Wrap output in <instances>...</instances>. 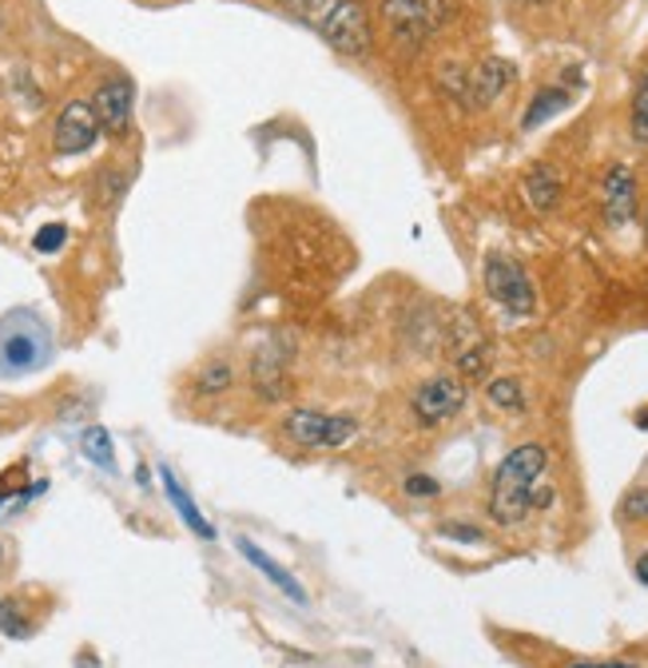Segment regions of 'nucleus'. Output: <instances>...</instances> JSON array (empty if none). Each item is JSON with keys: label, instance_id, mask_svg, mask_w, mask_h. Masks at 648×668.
Wrapping results in <instances>:
<instances>
[{"label": "nucleus", "instance_id": "nucleus-1", "mask_svg": "<svg viewBox=\"0 0 648 668\" xmlns=\"http://www.w3.org/2000/svg\"><path fill=\"white\" fill-rule=\"evenodd\" d=\"M549 469V449L541 442L509 449L501 466L493 469V486H489V518L498 526L513 529L533 513V489L541 486Z\"/></svg>", "mask_w": 648, "mask_h": 668}, {"label": "nucleus", "instance_id": "nucleus-2", "mask_svg": "<svg viewBox=\"0 0 648 668\" xmlns=\"http://www.w3.org/2000/svg\"><path fill=\"white\" fill-rule=\"evenodd\" d=\"M283 9L319 32L339 56H367L374 49L370 12L359 0H283Z\"/></svg>", "mask_w": 648, "mask_h": 668}, {"label": "nucleus", "instance_id": "nucleus-3", "mask_svg": "<svg viewBox=\"0 0 648 668\" xmlns=\"http://www.w3.org/2000/svg\"><path fill=\"white\" fill-rule=\"evenodd\" d=\"M52 359V330L36 310H9L0 319V379L36 374Z\"/></svg>", "mask_w": 648, "mask_h": 668}, {"label": "nucleus", "instance_id": "nucleus-4", "mask_svg": "<svg viewBox=\"0 0 648 668\" xmlns=\"http://www.w3.org/2000/svg\"><path fill=\"white\" fill-rule=\"evenodd\" d=\"M379 17L390 32V44L399 52H422L434 32L446 29L458 17L454 0H382Z\"/></svg>", "mask_w": 648, "mask_h": 668}, {"label": "nucleus", "instance_id": "nucleus-5", "mask_svg": "<svg viewBox=\"0 0 648 668\" xmlns=\"http://www.w3.org/2000/svg\"><path fill=\"white\" fill-rule=\"evenodd\" d=\"M442 342H446L449 359H454V374H458L466 386H469V382L489 379L493 347H489V335H486V327H481V319L474 315V310H469V307L449 310Z\"/></svg>", "mask_w": 648, "mask_h": 668}, {"label": "nucleus", "instance_id": "nucleus-6", "mask_svg": "<svg viewBox=\"0 0 648 668\" xmlns=\"http://www.w3.org/2000/svg\"><path fill=\"white\" fill-rule=\"evenodd\" d=\"M481 283H486L489 303H498L513 319H529L538 310V287L529 279V271L518 259H509L501 251H489L481 263Z\"/></svg>", "mask_w": 648, "mask_h": 668}, {"label": "nucleus", "instance_id": "nucleus-7", "mask_svg": "<svg viewBox=\"0 0 648 668\" xmlns=\"http://www.w3.org/2000/svg\"><path fill=\"white\" fill-rule=\"evenodd\" d=\"M290 359H295V347H290V339H283V335H270L267 342L255 347L247 367L255 399L267 402V406L290 399V390H295V382H290Z\"/></svg>", "mask_w": 648, "mask_h": 668}, {"label": "nucleus", "instance_id": "nucleus-8", "mask_svg": "<svg viewBox=\"0 0 648 668\" xmlns=\"http://www.w3.org/2000/svg\"><path fill=\"white\" fill-rule=\"evenodd\" d=\"M469 386L458 379V374H429L426 382L414 386L410 394V414L422 430H438L446 422H454L466 410Z\"/></svg>", "mask_w": 648, "mask_h": 668}, {"label": "nucleus", "instance_id": "nucleus-9", "mask_svg": "<svg viewBox=\"0 0 648 668\" xmlns=\"http://www.w3.org/2000/svg\"><path fill=\"white\" fill-rule=\"evenodd\" d=\"M283 434L302 449H342L347 442H354L359 422L347 414H322V410L295 406L283 418Z\"/></svg>", "mask_w": 648, "mask_h": 668}, {"label": "nucleus", "instance_id": "nucleus-10", "mask_svg": "<svg viewBox=\"0 0 648 668\" xmlns=\"http://www.w3.org/2000/svg\"><path fill=\"white\" fill-rule=\"evenodd\" d=\"M513 81H518L513 61H506V56H481L474 68H466V88H461L458 104L469 112H486L513 88Z\"/></svg>", "mask_w": 648, "mask_h": 668}, {"label": "nucleus", "instance_id": "nucleus-11", "mask_svg": "<svg viewBox=\"0 0 648 668\" xmlns=\"http://www.w3.org/2000/svg\"><path fill=\"white\" fill-rule=\"evenodd\" d=\"M100 120H96V108L92 100H72L64 104V112L56 116V128H52V144H56V156H84L92 144L100 140Z\"/></svg>", "mask_w": 648, "mask_h": 668}, {"label": "nucleus", "instance_id": "nucleus-12", "mask_svg": "<svg viewBox=\"0 0 648 668\" xmlns=\"http://www.w3.org/2000/svg\"><path fill=\"white\" fill-rule=\"evenodd\" d=\"M601 208H605L608 227H625V223L637 220L640 188L628 163H613V168L605 171V180H601Z\"/></svg>", "mask_w": 648, "mask_h": 668}, {"label": "nucleus", "instance_id": "nucleus-13", "mask_svg": "<svg viewBox=\"0 0 648 668\" xmlns=\"http://www.w3.org/2000/svg\"><path fill=\"white\" fill-rule=\"evenodd\" d=\"M131 104H136V84L128 76H111L96 88L92 96V108H96V120L108 136H124L131 128Z\"/></svg>", "mask_w": 648, "mask_h": 668}, {"label": "nucleus", "instance_id": "nucleus-14", "mask_svg": "<svg viewBox=\"0 0 648 668\" xmlns=\"http://www.w3.org/2000/svg\"><path fill=\"white\" fill-rule=\"evenodd\" d=\"M235 549H240V553L251 561V565L259 569V573L270 581V585L279 589L283 597H287V601H295V605H307V593H302L299 577H295V573H290V569H283L275 558H267V549H259V545H255V541H251V538H235Z\"/></svg>", "mask_w": 648, "mask_h": 668}, {"label": "nucleus", "instance_id": "nucleus-15", "mask_svg": "<svg viewBox=\"0 0 648 668\" xmlns=\"http://www.w3.org/2000/svg\"><path fill=\"white\" fill-rule=\"evenodd\" d=\"M160 481H163V494H168L171 509H176V513H180V521H183V526H188L191 533H195V538H203V541H215V526H211V521L203 518V513H200V506H195V501H191V494L180 486V478H176V474H171L168 466H160Z\"/></svg>", "mask_w": 648, "mask_h": 668}, {"label": "nucleus", "instance_id": "nucleus-16", "mask_svg": "<svg viewBox=\"0 0 648 668\" xmlns=\"http://www.w3.org/2000/svg\"><path fill=\"white\" fill-rule=\"evenodd\" d=\"M521 191H525V200L533 211H553L561 203V191H565V183H561V171L549 168V163H533V168L525 171V180H521Z\"/></svg>", "mask_w": 648, "mask_h": 668}, {"label": "nucleus", "instance_id": "nucleus-17", "mask_svg": "<svg viewBox=\"0 0 648 668\" xmlns=\"http://www.w3.org/2000/svg\"><path fill=\"white\" fill-rule=\"evenodd\" d=\"M569 104H573V88H565V84H545V88H538L533 100H529L525 116H521V131H538L541 124L561 116Z\"/></svg>", "mask_w": 648, "mask_h": 668}, {"label": "nucleus", "instance_id": "nucleus-18", "mask_svg": "<svg viewBox=\"0 0 648 668\" xmlns=\"http://www.w3.org/2000/svg\"><path fill=\"white\" fill-rule=\"evenodd\" d=\"M486 402L498 410V414H525L529 410L525 386H521V379H509V374L486 382Z\"/></svg>", "mask_w": 648, "mask_h": 668}, {"label": "nucleus", "instance_id": "nucleus-19", "mask_svg": "<svg viewBox=\"0 0 648 668\" xmlns=\"http://www.w3.org/2000/svg\"><path fill=\"white\" fill-rule=\"evenodd\" d=\"M81 449H84V458H88L92 466L108 469V474L116 469V446H111V434L104 426H84Z\"/></svg>", "mask_w": 648, "mask_h": 668}, {"label": "nucleus", "instance_id": "nucleus-20", "mask_svg": "<svg viewBox=\"0 0 648 668\" xmlns=\"http://www.w3.org/2000/svg\"><path fill=\"white\" fill-rule=\"evenodd\" d=\"M628 131L640 148H648V72L637 76V88H633V108H628Z\"/></svg>", "mask_w": 648, "mask_h": 668}, {"label": "nucleus", "instance_id": "nucleus-21", "mask_svg": "<svg viewBox=\"0 0 648 668\" xmlns=\"http://www.w3.org/2000/svg\"><path fill=\"white\" fill-rule=\"evenodd\" d=\"M231 382H235V367L223 359L208 362V367L200 370V379H195V390L200 394H223V390H231Z\"/></svg>", "mask_w": 648, "mask_h": 668}, {"label": "nucleus", "instance_id": "nucleus-22", "mask_svg": "<svg viewBox=\"0 0 648 668\" xmlns=\"http://www.w3.org/2000/svg\"><path fill=\"white\" fill-rule=\"evenodd\" d=\"M0 633H4V637H12V640H21V637H29V633H32L29 617H24V608L17 605V601H0Z\"/></svg>", "mask_w": 648, "mask_h": 668}, {"label": "nucleus", "instance_id": "nucleus-23", "mask_svg": "<svg viewBox=\"0 0 648 668\" xmlns=\"http://www.w3.org/2000/svg\"><path fill=\"white\" fill-rule=\"evenodd\" d=\"M64 243H68V227H64V223H44V227L36 231L32 247L41 251V255H56V251H64Z\"/></svg>", "mask_w": 648, "mask_h": 668}, {"label": "nucleus", "instance_id": "nucleus-24", "mask_svg": "<svg viewBox=\"0 0 648 668\" xmlns=\"http://www.w3.org/2000/svg\"><path fill=\"white\" fill-rule=\"evenodd\" d=\"M438 533L442 538L466 541V545H486V533H481L478 526H469V521H442Z\"/></svg>", "mask_w": 648, "mask_h": 668}, {"label": "nucleus", "instance_id": "nucleus-25", "mask_svg": "<svg viewBox=\"0 0 648 668\" xmlns=\"http://www.w3.org/2000/svg\"><path fill=\"white\" fill-rule=\"evenodd\" d=\"M620 518H625V521H648V489L645 486L628 489L625 501H620Z\"/></svg>", "mask_w": 648, "mask_h": 668}, {"label": "nucleus", "instance_id": "nucleus-26", "mask_svg": "<svg viewBox=\"0 0 648 668\" xmlns=\"http://www.w3.org/2000/svg\"><path fill=\"white\" fill-rule=\"evenodd\" d=\"M402 489H406L410 498H438L442 486L434 478H426V474H410L406 481H402Z\"/></svg>", "mask_w": 648, "mask_h": 668}, {"label": "nucleus", "instance_id": "nucleus-27", "mask_svg": "<svg viewBox=\"0 0 648 668\" xmlns=\"http://www.w3.org/2000/svg\"><path fill=\"white\" fill-rule=\"evenodd\" d=\"M553 501H557V489H553V486H538V489H533V509H549Z\"/></svg>", "mask_w": 648, "mask_h": 668}, {"label": "nucleus", "instance_id": "nucleus-28", "mask_svg": "<svg viewBox=\"0 0 648 668\" xmlns=\"http://www.w3.org/2000/svg\"><path fill=\"white\" fill-rule=\"evenodd\" d=\"M569 668H637L633 660H577V665Z\"/></svg>", "mask_w": 648, "mask_h": 668}, {"label": "nucleus", "instance_id": "nucleus-29", "mask_svg": "<svg viewBox=\"0 0 648 668\" xmlns=\"http://www.w3.org/2000/svg\"><path fill=\"white\" fill-rule=\"evenodd\" d=\"M518 9H529V12H538V9H553L557 0H513Z\"/></svg>", "mask_w": 648, "mask_h": 668}, {"label": "nucleus", "instance_id": "nucleus-30", "mask_svg": "<svg viewBox=\"0 0 648 668\" xmlns=\"http://www.w3.org/2000/svg\"><path fill=\"white\" fill-rule=\"evenodd\" d=\"M633 573H637V581H640V585H648V553H640V558H637V565H633Z\"/></svg>", "mask_w": 648, "mask_h": 668}, {"label": "nucleus", "instance_id": "nucleus-31", "mask_svg": "<svg viewBox=\"0 0 648 668\" xmlns=\"http://www.w3.org/2000/svg\"><path fill=\"white\" fill-rule=\"evenodd\" d=\"M637 426H640V430H648V406H645V410H640V414H637Z\"/></svg>", "mask_w": 648, "mask_h": 668}, {"label": "nucleus", "instance_id": "nucleus-32", "mask_svg": "<svg viewBox=\"0 0 648 668\" xmlns=\"http://www.w3.org/2000/svg\"><path fill=\"white\" fill-rule=\"evenodd\" d=\"M645 240H648V208H645Z\"/></svg>", "mask_w": 648, "mask_h": 668}]
</instances>
